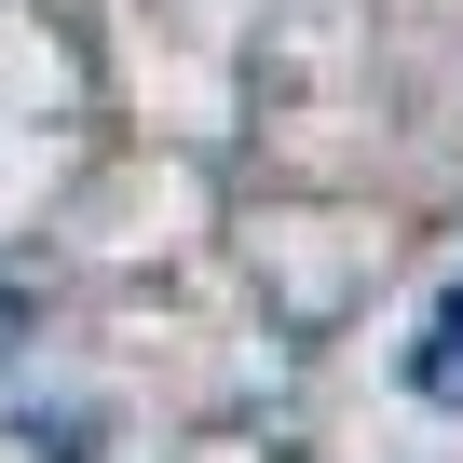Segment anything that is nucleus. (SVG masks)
Here are the masks:
<instances>
[{
	"label": "nucleus",
	"mask_w": 463,
	"mask_h": 463,
	"mask_svg": "<svg viewBox=\"0 0 463 463\" xmlns=\"http://www.w3.org/2000/svg\"><path fill=\"white\" fill-rule=\"evenodd\" d=\"M14 341H28V314H14V287H0V354H14Z\"/></svg>",
	"instance_id": "nucleus-2"
},
{
	"label": "nucleus",
	"mask_w": 463,
	"mask_h": 463,
	"mask_svg": "<svg viewBox=\"0 0 463 463\" xmlns=\"http://www.w3.org/2000/svg\"><path fill=\"white\" fill-rule=\"evenodd\" d=\"M409 382H422L436 409H463V287L422 314V341H409Z\"/></svg>",
	"instance_id": "nucleus-1"
}]
</instances>
